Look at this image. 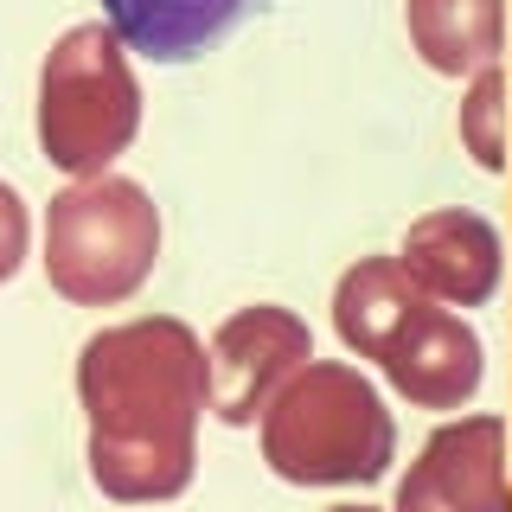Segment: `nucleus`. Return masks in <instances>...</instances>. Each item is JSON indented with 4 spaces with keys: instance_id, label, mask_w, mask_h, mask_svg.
<instances>
[{
    "instance_id": "obj_1",
    "label": "nucleus",
    "mask_w": 512,
    "mask_h": 512,
    "mask_svg": "<svg viewBox=\"0 0 512 512\" xmlns=\"http://www.w3.org/2000/svg\"><path fill=\"white\" fill-rule=\"evenodd\" d=\"M77 397L90 416V480L109 500H173L192 487L205 416V340L173 314L122 320L84 340Z\"/></svg>"
},
{
    "instance_id": "obj_2",
    "label": "nucleus",
    "mask_w": 512,
    "mask_h": 512,
    "mask_svg": "<svg viewBox=\"0 0 512 512\" xmlns=\"http://www.w3.org/2000/svg\"><path fill=\"white\" fill-rule=\"evenodd\" d=\"M397 455V429L378 384L340 359H308L263 410V461L295 487L378 480Z\"/></svg>"
},
{
    "instance_id": "obj_3",
    "label": "nucleus",
    "mask_w": 512,
    "mask_h": 512,
    "mask_svg": "<svg viewBox=\"0 0 512 512\" xmlns=\"http://www.w3.org/2000/svg\"><path fill=\"white\" fill-rule=\"evenodd\" d=\"M141 128V84L128 71V45L109 20L71 26L39 64V148L58 173L96 180L109 173Z\"/></svg>"
},
{
    "instance_id": "obj_4",
    "label": "nucleus",
    "mask_w": 512,
    "mask_h": 512,
    "mask_svg": "<svg viewBox=\"0 0 512 512\" xmlns=\"http://www.w3.org/2000/svg\"><path fill=\"white\" fill-rule=\"evenodd\" d=\"M160 256V212L148 186L122 173L71 180L45 205V276L77 308H109L128 301L154 276Z\"/></svg>"
},
{
    "instance_id": "obj_5",
    "label": "nucleus",
    "mask_w": 512,
    "mask_h": 512,
    "mask_svg": "<svg viewBox=\"0 0 512 512\" xmlns=\"http://www.w3.org/2000/svg\"><path fill=\"white\" fill-rule=\"evenodd\" d=\"M314 359V333L301 314L276 308V301H256L237 308L205 346V410L218 423L244 429L269 410V397L282 391L301 365Z\"/></svg>"
},
{
    "instance_id": "obj_6",
    "label": "nucleus",
    "mask_w": 512,
    "mask_h": 512,
    "mask_svg": "<svg viewBox=\"0 0 512 512\" xmlns=\"http://www.w3.org/2000/svg\"><path fill=\"white\" fill-rule=\"evenodd\" d=\"M391 512H506V423L500 416L442 423L397 480Z\"/></svg>"
},
{
    "instance_id": "obj_7",
    "label": "nucleus",
    "mask_w": 512,
    "mask_h": 512,
    "mask_svg": "<svg viewBox=\"0 0 512 512\" xmlns=\"http://www.w3.org/2000/svg\"><path fill=\"white\" fill-rule=\"evenodd\" d=\"M397 263L416 276L429 301H448V308H480V301L500 288V269H506V250H500V231H493L480 212H429L410 224L404 237V256Z\"/></svg>"
},
{
    "instance_id": "obj_8",
    "label": "nucleus",
    "mask_w": 512,
    "mask_h": 512,
    "mask_svg": "<svg viewBox=\"0 0 512 512\" xmlns=\"http://www.w3.org/2000/svg\"><path fill=\"white\" fill-rule=\"evenodd\" d=\"M378 365H384V378H391L410 404H423V410H461L480 391L487 346H480V333L461 314H448V308L429 301V308L391 340V352H384Z\"/></svg>"
},
{
    "instance_id": "obj_9",
    "label": "nucleus",
    "mask_w": 512,
    "mask_h": 512,
    "mask_svg": "<svg viewBox=\"0 0 512 512\" xmlns=\"http://www.w3.org/2000/svg\"><path fill=\"white\" fill-rule=\"evenodd\" d=\"M429 308V295L416 288V276L397 256H359L333 288V327L359 359H384L391 340Z\"/></svg>"
},
{
    "instance_id": "obj_10",
    "label": "nucleus",
    "mask_w": 512,
    "mask_h": 512,
    "mask_svg": "<svg viewBox=\"0 0 512 512\" xmlns=\"http://www.w3.org/2000/svg\"><path fill=\"white\" fill-rule=\"evenodd\" d=\"M410 52L442 77L487 71L506 45V0H404Z\"/></svg>"
},
{
    "instance_id": "obj_11",
    "label": "nucleus",
    "mask_w": 512,
    "mask_h": 512,
    "mask_svg": "<svg viewBox=\"0 0 512 512\" xmlns=\"http://www.w3.org/2000/svg\"><path fill=\"white\" fill-rule=\"evenodd\" d=\"M244 7L263 0H103V20L116 26L128 52L148 58H192L205 39H218Z\"/></svg>"
},
{
    "instance_id": "obj_12",
    "label": "nucleus",
    "mask_w": 512,
    "mask_h": 512,
    "mask_svg": "<svg viewBox=\"0 0 512 512\" xmlns=\"http://www.w3.org/2000/svg\"><path fill=\"white\" fill-rule=\"evenodd\" d=\"M461 141L487 173L506 167V71L500 64L474 71V90L461 96Z\"/></svg>"
},
{
    "instance_id": "obj_13",
    "label": "nucleus",
    "mask_w": 512,
    "mask_h": 512,
    "mask_svg": "<svg viewBox=\"0 0 512 512\" xmlns=\"http://www.w3.org/2000/svg\"><path fill=\"white\" fill-rule=\"evenodd\" d=\"M26 237H32V218H26V199L0 180V282H13V269L26 263Z\"/></svg>"
},
{
    "instance_id": "obj_14",
    "label": "nucleus",
    "mask_w": 512,
    "mask_h": 512,
    "mask_svg": "<svg viewBox=\"0 0 512 512\" xmlns=\"http://www.w3.org/2000/svg\"><path fill=\"white\" fill-rule=\"evenodd\" d=\"M333 512H378V506H333Z\"/></svg>"
}]
</instances>
